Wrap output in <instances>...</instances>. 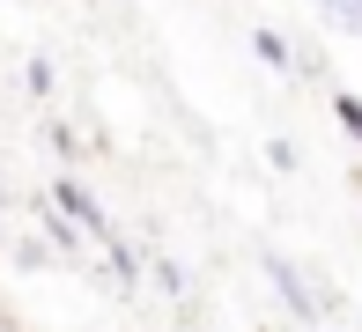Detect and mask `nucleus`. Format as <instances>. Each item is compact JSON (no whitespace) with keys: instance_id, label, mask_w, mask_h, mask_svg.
Instances as JSON below:
<instances>
[{"instance_id":"obj_4","label":"nucleus","mask_w":362,"mask_h":332,"mask_svg":"<svg viewBox=\"0 0 362 332\" xmlns=\"http://www.w3.org/2000/svg\"><path fill=\"white\" fill-rule=\"evenodd\" d=\"M325 15H333V23H348L355 37H362V0H325Z\"/></svg>"},{"instance_id":"obj_2","label":"nucleus","mask_w":362,"mask_h":332,"mask_svg":"<svg viewBox=\"0 0 362 332\" xmlns=\"http://www.w3.org/2000/svg\"><path fill=\"white\" fill-rule=\"evenodd\" d=\"M59 207H67V214H74V222H81V229H89V237H104V244H111V222H104V207H96V199H89V192H81V185H59Z\"/></svg>"},{"instance_id":"obj_5","label":"nucleus","mask_w":362,"mask_h":332,"mask_svg":"<svg viewBox=\"0 0 362 332\" xmlns=\"http://www.w3.org/2000/svg\"><path fill=\"white\" fill-rule=\"evenodd\" d=\"M252 45H259V59H267V66H288V45H281V37H274V30H259V37H252Z\"/></svg>"},{"instance_id":"obj_3","label":"nucleus","mask_w":362,"mask_h":332,"mask_svg":"<svg viewBox=\"0 0 362 332\" xmlns=\"http://www.w3.org/2000/svg\"><path fill=\"white\" fill-rule=\"evenodd\" d=\"M333 119L348 126V141L362 148V96H333Z\"/></svg>"},{"instance_id":"obj_1","label":"nucleus","mask_w":362,"mask_h":332,"mask_svg":"<svg viewBox=\"0 0 362 332\" xmlns=\"http://www.w3.org/2000/svg\"><path fill=\"white\" fill-rule=\"evenodd\" d=\"M267 273H274V288H281V303L296 310V318H318V295L303 288V273H296V266H288L281 251H267Z\"/></svg>"}]
</instances>
